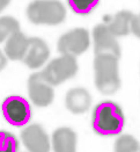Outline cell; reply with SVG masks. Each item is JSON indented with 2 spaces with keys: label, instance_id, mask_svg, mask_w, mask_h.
Segmentation results:
<instances>
[{
  "label": "cell",
  "instance_id": "d6986e66",
  "mask_svg": "<svg viewBox=\"0 0 140 152\" xmlns=\"http://www.w3.org/2000/svg\"><path fill=\"white\" fill-rule=\"evenodd\" d=\"M131 33L140 38V13L139 14H133L132 22H131Z\"/></svg>",
  "mask_w": 140,
  "mask_h": 152
},
{
  "label": "cell",
  "instance_id": "3957f363",
  "mask_svg": "<svg viewBox=\"0 0 140 152\" xmlns=\"http://www.w3.org/2000/svg\"><path fill=\"white\" fill-rule=\"evenodd\" d=\"M25 13L34 25L56 26L66 19V8L59 0H34L28 5Z\"/></svg>",
  "mask_w": 140,
  "mask_h": 152
},
{
  "label": "cell",
  "instance_id": "ac0fdd59",
  "mask_svg": "<svg viewBox=\"0 0 140 152\" xmlns=\"http://www.w3.org/2000/svg\"><path fill=\"white\" fill-rule=\"evenodd\" d=\"M19 140L6 130H0V152H19Z\"/></svg>",
  "mask_w": 140,
  "mask_h": 152
},
{
  "label": "cell",
  "instance_id": "8fae6325",
  "mask_svg": "<svg viewBox=\"0 0 140 152\" xmlns=\"http://www.w3.org/2000/svg\"><path fill=\"white\" fill-rule=\"evenodd\" d=\"M93 98L88 89L83 87H73L68 89L65 95V107L73 115L87 113L91 106Z\"/></svg>",
  "mask_w": 140,
  "mask_h": 152
},
{
  "label": "cell",
  "instance_id": "5b68a950",
  "mask_svg": "<svg viewBox=\"0 0 140 152\" xmlns=\"http://www.w3.org/2000/svg\"><path fill=\"white\" fill-rule=\"evenodd\" d=\"M78 70L79 65L76 58L62 55L46 64L41 73L50 85L56 87L73 78L78 73Z\"/></svg>",
  "mask_w": 140,
  "mask_h": 152
},
{
  "label": "cell",
  "instance_id": "ba28073f",
  "mask_svg": "<svg viewBox=\"0 0 140 152\" xmlns=\"http://www.w3.org/2000/svg\"><path fill=\"white\" fill-rule=\"evenodd\" d=\"M21 142L28 152H50L51 138L38 123L28 124L21 131Z\"/></svg>",
  "mask_w": 140,
  "mask_h": 152
},
{
  "label": "cell",
  "instance_id": "44dd1931",
  "mask_svg": "<svg viewBox=\"0 0 140 152\" xmlns=\"http://www.w3.org/2000/svg\"><path fill=\"white\" fill-rule=\"evenodd\" d=\"M12 0H0V13L2 12L9 4H11Z\"/></svg>",
  "mask_w": 140,
  "mask_h": 152
},
{
  "label": "cell",
  "instance_id": "7a4b0ae2",
  "mask_svg": "<svg viewBox=\"0 0 140 152\" xmlns=\"http://www.w3.org/2000/svg\"><path fill=\"white\" fill-rule=\"evenodd\" d=\"M95 85L97 91L104 95H112L120 88L119 58L109 55L95 56L94 58Z\"/></svg>",
  "mask_w": 140,
  "mask_h": 152
},
{
  "label": "cell",
  "instance_id": "30bf717a",
  "mask_svg": "<svg viewBox=\"0 0 140 152\" xmlns=\"http://www.w3.org/2000/svg\"><path fill=\"white\" fill-rule=\"evenodd\" d=\"M50 49L45 41L39 37L29 38V48L23 58V63L31 70H37L49 61Z\"/></svg>",
  "mask_w": 140,
  "mask_h": 152
},
{
  "label": "cell",
  "instance_id": "9a60e30c",
  "mask_svg": "<svg viewBox=\"0 0 140 152\" xmlns=\"http://www.w3.org/2000/svg\"><path fill=\"white\" fill-rule=\"evenodd\" d=\"M114 150L115 152H139V140L134 136L128 135V134L119 135L117 140H115Z\"/></svg>",
  "mask_w": 140,
  "mask_h": 152
},
{
  "label": "cell",
  "instance_id": "7402d4cb",
  "mask_svg": "<svg viewBox=\"0 0 140 152\" xmlns=\"http://www.w3.org/2000/svg\"><path fill=\"white\" fill-rule=\"evenodd\" d=\"M139 152H140V151H139Z\"/></svg>",
  "mask_w": 140,
  "mask_h": 152
},
{
  "label": "cell",
  "instance_id": "9c48e42d",
  "mask_svg": "<svg viewBox=\"0 0 140 152\" xmlns=\"http://www.w3.org/2000/svg\"><path fill=\"white\" fill-rule=\"evenodd\" d=\"M93 39H94V51L95 56L109 55L120 58L122 50L117 37H115L109 30L105 23L95 26L93 29Z\"/></svg>",
  "mask_w": 140,
  "mask_h": 152
},
{
  "label": "cell",
  "instance_id": "2e32d148",
  "mask_svg": "<svg viewBox=\"0 0 140 152\" xmlns=\"http://www.w3.org/2000/svg\"><path fill=\"white\" fill-rule=\"evenodd\" d=\"M16 31H20V23L15 18L9 15L0 16V43L6 42Z\"/></svg>",
  "mask_w": 140,
  "mask_h": 152
},
{
  "label": "cell",
  "instance_id": "277c9868",
  "mask_svg": "<svg viewBox=\"0 0 140 152\" xmlns=\"http://www.w3.org/2000/svg\"><path fill=\"white\" fill-rule=\"evenodd\" d=\"M1 114L5 121L16 128H25L33 118L30 102L21 95H9L1 103Z\"/></svg>",
  "mask_w": 140,
  "mask_h": 152
},
{
  "label": "cell",
  "instance_id": "6da1fadb",
  "mask_svg": "<svg viewBox=\"0 0 140 152\" xmlns=\"http://www.w3.org/2000/svg\"><path fill=\"white\" fill-rule=\"evenodd\" d=\"M91 127L94 132L104 137L122 135L125 127L123 108L111 100L99 102L93 109Z\"/></svg>",
  "mask_w": 140,
  "mask_h": 152
},
{
  "label": "cell",
  "instance_id": "5bb4252c",
  "mask_svg": "<svg viewBox=\"0 0 140 152\" xmlns=\"http://www.w3.org/2000/svg\"><path fill=\"white\" fill-rule=\"evenodd\" d=\"M133 13L128 11H119L115 14V16L109 21L108 26L109 30L115 37H124L131 33V22H132Z\"/></svg>",
  "mask_w": 140,
  "mask_h": 152
},
{
  "label": "cell",
  "instance_id": "ffe728a7",
  "mask_svg": "<svg viewBox=\"0 0 140 152\" xmlns=\"http://www.w3.org/2000/svg\"><path fill=\"white\" fill-rule=\"evenodd\" d=\"M7 61H8V58L6 57L5 52L0 50V71H2L7 66Z\"/></svg>",
  "mask_w": 140,
  "mask_h": 152
},
{
  "label": "cell",
  "instance_id": "7c38bea8",
  "mask_svg": "<svg viewBox=\"0 0 140 152\" xmlns=\"http://www.w3.org/2000/svg\"><path fill=\"white\" fill-rule=\"evenodd\" d=\"M51 149L53 150V152H76V132L70 127L57 128L51 136Z\"/></svg>",
  "mask_w": 140,
  "mask_h": 152
},
{
  "label": "cell",
  "instance_id": "8992f818",
  "mask_svg": "<svg viewBox=\"0 0 140 152\" xmlns=\"http://www.w3.org/2000/svg\"><path fill=\"white\" fill-rule=\"evenodd\" d=\"M89 44L90 36L88 30L85 28H74L60 36L57 48L62 55L76 58L88 49Z\"/></svg>",
  "mask_w": 140,
  "mask_h": 152
},
{
  "label": "cell",
  "instance_id": "e0dca14e",
  "mask_svg": "<svg viewBox=\"0 0 140 152\" xmlns=\"http://www.w3.org/2000/svg\"><path fill=\"white\" fill-rule=\"evenodd\" d=\"M99 4L100 0H67V5L72 12L79 15L90 14L94 10H96Z\"/></svg>",
  "mask_w": 140,
  "mask_h": 152
},
{
  "label": "cell",
  "instance_id": "52a82bcc",
  "mask_svg": "<svg viewBox=\"0 0 140 152\" xmlns=\"http://www.w3.org/2000/svg\"><path fill=\"white\" fill-rule=\"evenodd\" d=\"M27 89L30 101L39 108L49 107L54 100V87L43 78L41 72H35L28 78Z\"/></svg>",
  "mask_w": 140,
  "mask_h": 152
},
{
  "label": "cell",
  "instance_id": "4fadbf2b",
  "mask_svg": "<svg viewBox=\"0 0 140 152\" xmlns=\"http://www.w3.org/2000/svg\"><path fill=\"white\" fill-rule=\"evenodd\" d=\"M29 48V38L20 30L13 34L5 42L4 52L11 61H23Z\"/></svg>",
  "mask_w": 140,
  "mask_h": 152
}]
</instances>
